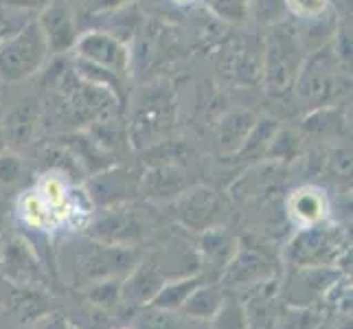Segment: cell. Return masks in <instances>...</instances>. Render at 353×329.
Wrapping results in <instances>:
<instances>
[{
	"mask_svg": "<svg viewBox=\"0 0 353 329\" xmlns=\"http://www.w3.org/2000/svg\"><path fill=\"white\" fill-rule=\"evenodd\" d=\"M51 88L57 112L77 130H86L101 121L117 119L121 108L119 97L110 88L79 75L72 64L62 66V70L51 81Z\"/></svg>",
	"mask_w": 353,
	"mask_h": 329,
	"instance_id": "1",
	"label": "cell"
},
{
	"mask_svg": "<svg viewBox=\"0 0 353 329\" xmlns=\"http://www.w3.org/2000/svg\"><path fill=\"white\" fill-rule=\"evenodd\" d=\"M305 59L299 31L279 20L265 35L261 51V86L270 97H285L292 92L299 68Z\"/></svg>",
	"mask_w": 353,
	"mask_h": 329,
	"instance_id": "2",
	"label": "cell"
},
{
	"mask_svg": "<svg viewBox=\"0 0 353 329\" xmlns=\"http://www.w3.org/2000/svg\"><path fill=\"white\" fill-rule=\"evenodd\" d=\"M347 86L345 64L336 57L332 44H327L314 53H307L299 68L292 92L303 108L310 112L319 108L332 106L338 94Z\"/></svg>",
	"mask_w": 353,
	"mask_h": 329,
	"instance_id": "3",
	"label": "cell"
},
{
	"mask_svg": "<svg viewBox=\"0 0 353 329\" xmlns=\"http://www.w3.org/2000/svg\"><path fill=\"white\" fill-rule=\"evenodd\" d=\"M176 123V99L174 92L165 86L148 88L134 108L128 126V141L137 150H148L152 145L169 139Z\"/></svg>",
	"mask_w": 353,
	"mask_h": 329,
	"instance_id": "4",
	"label": "cell"
},
{
	"mask_svg": "<svg viewBox=\"0 0 353 329\" xmlns=\"http://www.w3.org/2000/svg\"><path fill=\"white\" fill-rule=\"evenodd\" d=\"M48 59L51 53L33 18L5 42H0V83H18L38 75Z\"/></svg>",
	"mask_w": 353,
	"mask_h": 329,
	"instance_id": "5",
	"label": "cell"
},
{
	"mask_svg": "<svg viewBox=\"0 0 353 329\" xmlns=\"http://www.w3.org/2000/svg\"><path fill=\"white\" fill-rule=\"evenodd\" d=\"M152 233V219L128 202L105 206L101 217L88 226V237L108 246H137Z\"/></svg>",
	"mask_w": 353,
	"mask_h": 329,
	"instance_id": "6",
	"label": "cell"
},
{
	"mask_svg": "<svg viewBox=\"0 0 353 329\" xmlns=\"http://www.w3.org/2000/svg\"><path fill=\"white\" fill-rule=\"evenodd\" d=\"M72 53H75V59H79V62L101 68L105 72H112V75L121 79L130 72V64H132L130 46L117 33L103 29L79 33Z\"/></svg>",
	"mask_w": 353,
	"mask_h": 329,
	"instance_id": "7",
	"label": "cell"
},
{
	"mask_svg": "<svg viewBox=\"0 0 353 329\" xmlns=\"http://www.w3.org/2000/svg\"><path fill=\"white\" fill-rule=\"evenodd\" d=\"M345 243L336 228L325 224H310L301 228L292 237L285 248V257L296 268H312V266H332L338 255L343 252Z\"/></svg>",
	"mask_w": 353,
	"mask_h": 329,
	"instance_id": "8",
	"label": "cell"
},
{
	"mask_svg": "<svg viewBox=\"0 0 353 329\" xmlns=\"http://www.w3.org/2000/svg\"><path fill=\"white\" fill-rule=\"evenodd\" d=\"M139 261L141 252L134 246H108V243L92 241L79 259V275L86 286L108 281V279L123 281Z\"/></svg>",
	"mask_w": 353,
	"mask_h": 329,
	"instance_id": "9",
	"label": "cell"
},
{
	"mask_svg": "<svg viewBox=\"0 0 353 329\" xmlns=\"http://www.w3.org/2000/svg\"><path fill=\"white\" fill-rule=\"evenodd\" d=\"M35 24H38L44 35L51 57H59L75 48L79 29L75 14H72L64 0H55V3L40 9L38 16H35Z\"/></svg>",
	"mask_w": 353,
	"mask_h": 329,
	"instance_id": "10",
	"label": "cell"
},
{
	"mask_svg": "<svg viewBox=\"0 0 353 329\" xmlns=\"http://www.w3.org/2000/svg\"><path fill=\"white\" fill-rule=\"evenodd\" d=\"M172 202L176 206L178 222L191 230H200V233L217 226L224 209L220 196L209 187H189Z\"/></svg>",
	"mask_w": 353,
	"mask_h": 329,
	"instance_id": "11",
	"label": "cell"
},
{
	"mask_svg": "<svg viewBox=\"0 0 353 329\" xmlns=\"http://www.w3.org/2000/svg\"><path fill=\"white\" fill-rule=\"evenodd\" d=\"M42 123V106L33 97H24L14 108L9 110L3 128H0V137H3L7 150L20 152L35 141L38 130Z\"/></svg>",
	"mask_w": 353,
	"mask_h": 329,
	"instance_id": "12",
	"label": "cell"
},
{
	"mask_svg": "<svg viewBox=\"0 0 353 329\" xmlns=\"http://www.w3.org/2000/svg\"><path fill=\"white\" fill-rule=\"evenodd\" d=\"M139 180L141 176H134L128 169H119L114 165L110 169H105V172L90 176L88 189L97 204L114 206L139 196Z\"/></svg>",
	"mask_w": 353,
	"mask_h": 329,
	"instance_id": "13",
	"label": "cell"
},
{
	"mask_svg": "<svg viewBox=\"0 0 353 329\" xmlns=\"http://www.w3.org/2000/svg\"><path fill=\"white\" fill-rule=\"evenodd\" d=\"M62 148L72 156L83 176H94L117 165L114 156L103 150L88 130H72L62 139Z\"/></svg>",
	"mask_w": 353,
	"mask_h": 329,
	"instance_id": "14",
	"label": "cell"
},
{
	"mask_svg": "<svg viewBox=\"0 0 353 329\" xmlns=\"http://www.w3.org/2000/svg\"><path fill=\"white\" fill-rule=\"evenodd\" d=\"M272 263L268 261L263 252L254 248H239L235 257L228 261L222 272V281L228 288H246L259 286L263 281H270Z\"/></svg>",
	"mask_w": 353,
	"mask_h": 329,
	"instance_id": "15",
	"label": "cell"
},
{
	"mask_svg": "<svg viewBox=\"0 0 353 329\" xmlns=\"http://www.w3.org/2000/svg\"><path fill=\"white\" fill-rule=\"evenodd\" d=\"M165 283H167V279L158 270L156 261L145 259L134 266L132 272L121 281V301L130 303L134 308L150 306Z\"/></svg>",
	"mask_w": 353,
	"mask_h": 329,
	"instance_id": "16",
	"label": "cell"
},
{
	"mask_svg": "<svg viewBox=\"0 0 353 329\" xmlns=\"http://www.w3.org/2000/svg\"><path fill=\"white\" fill-rule=\"evenodd\" d=\"M189 187L193 185L185 167H148L139 180V193L154 202H172Z\"/></svg>",
	"mask_w": 353,
	"mask_h": 329,
	"instance_id": "17",
	"label": "cell"
},
{
	"mask_svg": "<svg viewBox=\"0 0 353 329\" xmlns=\"http://www.w3.org/2000/svg\"><path fill=\"white\" fill-rule=\"evenodd\" d=\"M0 270L9 281L24 288H31L40 279V266L33 257V250L18 237H9L0 250Z\"/></svg>",
	"mask_w": 353,
	"mask_h": 329,
	"instance_id": "18",
	"label": "cell"
},
{
	"mask_svg": "<svg viewBox=\"0 0 353 329\" xmlns=\"http://www.w3.org/2000/svg\"><path fill=\"white\" fill-rule=\"evenodd\" d=\"M254 123H257V117L250 110H230V112H226L215 128L217 152L226 158H233L241 150L243 141L248 139Z\"/></svg>",
	"mask_w": 353,
	"mask_h": 329,
	"instance_id": "19",
	"label": "cell"
},
{
	"mask_svg": "<svg viewBox=\"0 0 353 329\" xmlns=\"http://www.w3.org/2000/svg\"><path fill=\"white\" fill-rule=\"evenodd\" d=\"M336 277H338V270H332L330 266L301 268L290 290L285 292V301L292 303V306L303 308L307 301H314V297H321L323 292L334 283Z\"/></svg>",
	"mask_w": 353,
	"mask_h": 329,
	"instance_id": "20",
	"label": "cell"
},
{
	"mask_svg": "<svg viewBox=\"0 0 353 329\" xmlns=\"http://www.w3.org/2000/svg\"><path fill=\"white\" fill-rule=\"evenodd\" d=\"M239 250V241L226 233L224 228L213 226L202 230L200 237V257L202 261L211 268L213 272L222 275L224 268L228 266V261L235 257V252Z\"/></svg>",
	"mask_w": 353,
	"mask_h": 329,
	"instance_id": "21",
	"label": "cell"
},
{
	"mask_svg": "<svg viewBox=\"0 0 353 329\" xmlns=\"http://www.w3.org/2000/svg\"><path fill=\"white\" fill-rule=\"evenodd\" d=\"M193 156V150L187 143L165 139L152 148L143 150V163L148 167H187Z\"/></svg>",
	"mask_w": 353,
	"mask_h": 329,
	"instance_id": "22",
	"label": "cell"
},
{
	"mask_svg": "<svg viewBox=\"0 0 353 329\" xmlns=\"http://www.w3.org/2000/svg\"><path fill=\"white\" fill-rule=\"evenodd\" d=\"M290 211H292V215H294V219H299L303 226L319 224L325 217L327 200L323 196V191L314 189V187H305V189L294 193V198H292V202H290Z\"/></svg>",
	"mask_w": 353,
	"mask_h": 329,
	"instance_id": "23",
	"label": "cell"
},
{
	"mask_svg": "<svg viewBox=\"0 0 353 329\" xmlns=\"http://www.w3.org/2000/svg\"><path fill=\"white\" fill-rule=\"evenodd\" d=\"M279 132V123L274 119H257V123L252 126L248 139L243 141L241 150L233 156L239 158V161H259V158H265L268 148L274 139V134Z\"/></svg>",
	"mask_w": 353,
	"mask_h": 329,
	"instance_id": "24",
	"label": "cell"
},
{
	"mask_svg": "<svg viewBox=\"0 0 353 329\" xmlns=\"http://www.w3.org/2000/svg\"><path fill=\"white\" fill-rule=\"evenodd\" d=\"M202 283H204L202 275H189L185 279H180V281L165 283L161 288V292L154 297V301L150 303V306L163 308V310H172V312H180L182 306L187 303V299L191 297V292L196 290L198 286H202Z\"/></svg>",
	"mask_w": 353,
	"mask_h": 329,
	"instance_id": "25",
	"label": "cell"
},
{
	"mask_svg": "<svg viewBox=\"0 0 353 329\" xmlns=\"http://www.w3.org/2000/svg\"><path fill=\"white\" fill-rule=\"evenodd\" d=\"M224 303V295L217 286H198L191 292V297L187 299V303L182 306V312L187 316H193V319H206L211 321L213 316L220 312Z\"/></svg>",
	"mask_w": 353,
	"mask_h": 329,
	"instance_id": "26",
	"label": "cell"
},
{
	"mask_svg": "<svg viewBox=\"0 0 353 329\" xmlns=\"http://www.w3.org/2000/svg\"><path fill=\"white\" fill-rule=\"evenodd\" d=\"M27 180V163L14 150H0V191H11Z\"/></svg>",
	"mask_w": 353,
	"mask_h": 329,
	"instance_id": "27",
	"label": "cell"
},
{
	"mask_svg": "<svg viewBox=\"0 0 353 329\" xmlns=\"http://www.w3.org/2000/svg\"><path fill=\"white\" fill-rule=\"evenodd\" d=\"M134 329H185L182 319L172 312L156 306H143L134 319Z\"/></svg>",
	"mask_w": 353,
	"mask_h": 329,
	"instance_id": "28",
	"label": "cell"
},
{
	"mask_svg": "<svg viewBox=\"0 0 353 329\" xmlns=\"http://www.w3.org/2000/svg\"><path fill=\"white\" fill-rule=\"evenodd\" d=\"M204 7L228 24H241L250 16L248 0H204Z\"/></svg>",
	"mask_w": 353,
	"mask_h": 329,
	"instance_id": "29",
	"label": "cell"
},
{
	"mask_svg": "<svg viewBox=\"0 0 353 329\" xmlns=\"http://www.w3.org/2000/svg\"><path fill=\"white\" fill-rule=\"evenodd\" d=\"M88 301L97 308L112 310L121 301V281L119 279H108V281H94L86 286Z\"/></svg>",
	"mask_w": 353,
	"mask_h": 329,
	"instance_id": "30",
	"label": "cell"
},
{
	"mask_svg": "<svg viewBox=\"0 0 353 329\" xmlns=\"http://www.w3.org/2000/svg\"><path fill=\"white\" fill-rule=\"evenodd\" d=\"M211 321H213V329H248L246 310H243V306H239L237 301L224 299L220 312H217Z\"/></svg>",
	"mask_w": 353,
	"mask_h": 329,
	"instance_id": "31",
	"label": "cell"
},
{
	"mask_svg": "<svg viewBox=\"0 0 353 329\" xmlns=\"http://www.w3.org/2000/svg\"><path fill=\"white\" fill-rule=\"evenodd\" d=\"M299 148H301V141L294 132L290 130H281L274 134V139L270 143V148H268V154L265 158H274V161H290V158H296L299 154Z\"/></svg>",
	"mask_w": 353,
	"mask_h": 329,
	"instance_id": "32",
	"label": "cell"
},
{
	"mask_svg": "<svg viewBox=\"0 0 353 329\" xmlns=\"http://www.w3.org/2000/svg\"><path fill=\"white\" fill-rule=\"evenodd\" d=\"M29 20H33L29 11L0 3V42H5L9 35H14Z\"/></svg>",
	"mask_w": 353,
	"mask_h": 329,
	"instance_id": "33",
	"label": "cell"
},
{
	"mask_svg": "<svg viewBox=\"0 0 353 329\" xmlns=\"http://www.w3.org/2000/svg\"><path fill=\"white\" fill-rule=\"evenodd\" d=\"M283 7L299 20H314L330 11V0H283Z\"/></svg>",
	"mask_w": 353,
	"mask_h": 329,
	"instance_id": "34",
	"label": "cell"
},
{
	"mask_svg": "<svg viewBox=\"0 0 353 329\" xmlns=\"http://www.w3.org/2000/svg\"><path fill=\"white\" fill-rule=\"evenodd\" d=\"M248 9L250 16H259V20H268V22H279L283 14V0H248Z\"/></svg>",
	"mask_w": 353,
	"mask_h": 329,
	"instance_id": "35",
	"label": "cell"
},
{
	"mask_svg": "<svg viewBox=\"0 0 353 329\" xmlns=\"http://www.w3.org/2000/svg\"><path fill=\"white\" fill-rule=\"evenodd\" d=\"M9 239V200L7 193L0 191V250Z\"/></svg>",
	"mask_w": 353,
	"mask_h": 329,
	"instance_id": "36",
	"label": "cell"
},
{
	"mask_svg": "<svg viewBox=\"0 0 353 329\" xmlns=\"http://www.w3.org/2000/svg\"><path fill=\"white\" fill-rule=\"evenodd\" d=\"M0 3H5V5H11V7H18V9H24V11H29V14H38L40 9H44L46 5H51L55 3V0H0Z\"/></svg>",
	"mask_w": 353,
	"mask_h": 329,
	"instance_id": "37",
	"label": "cell"
},
{
	"mask_svg": "<svg viewBox=\"0 0 353 329\" xmlns=\"http://www.w3.org/2000/svg\"><path fill=\"white\" fill-rule=\"evenodd\" d=\"M130 0H90V9L97 14H108V11H117L125 7Z\"/></svg>",
	"mask_w": 353,
	"mask_h": 329,
	"instance_id": "38",
	"label": "cell"
},
{
	"mask_svg": "<svg viewBox=\"0 0 353 329\" xmlns=\"http://www.w3.org/2000/svg\"><path fill=\"white\" fill-rule=\"evenodd\" d=\"M66 327H68V325H66V321L62 319V316L53 314V316H46V319L40 321L33 329H66Z\"/></svg>",
	"mask_w": 353,
	"mask_h": 329,
	"instance_id": "39",
	"label": "cell"
},
{
	"mask_svg": "<svg viewBox=\"0 0 353 329\" xmlns=\"http://www.w3.org/2000/svg\"><path fill=\"white\" fill-rule=\"evenodd\" d=\"M174 3H178V5H189V3H196V0H174Z\"/></svg>",
	"mask_w": 353,
	"mask_h": 329,
	"instance_id": "40",
	"label": "cell"
},
{
	"mask_svg": "<svg viewBox=\"0 0 353 329\" xmlns=\"http://www.w3.org/2000/svg\"><path fill=\"white\" fill-rule=\"evenodd\" d=\"M66 329H70V327H66Z\"/></svg>",
	"mask_w": 353,
	"mask_h": 329,
	"instance_id": "41",
	"label": "cell"
}]
</instances>
